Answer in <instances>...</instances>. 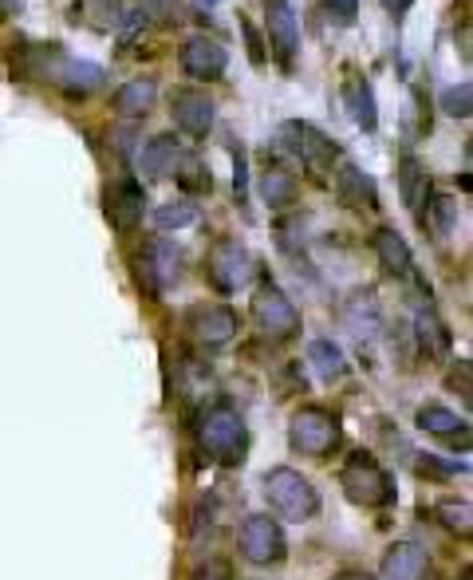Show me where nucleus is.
Wrapping results in <instances>:
<instances>
[{
	"instance_id": "1",
	"label": "nucleus",
	"mask_w": 473,
	"mask_h": 580,
	"mask_svg": "<svg viewBox=\"0 0 473 580\" xmlns=\"http://www.w3.org/2000/svg\"><path fill=\"white\" fill-rule=\"evenodd\" d=\"M197 443L206 450L214 462L221 467H237V462H245V450H248V426L241 419V411H233L229 403H217L202 414V423H197Z\"/></svg>"
},
{
	"instance_id": "2",
	"label": "nucleus",
	"mask_w": 473,
	"mask_h": 580,
	"mask_svg": "<svg viewBox=\"0 0 473 580\" xmlns=\"http://www.w3.org/2000/svg\"><path fill=\"white\" fill-rule=\"evenodd\" d=\"M265 497H268V506L277 509L280 518H289V521H312L319 513V494L316 486H312L308 478L300 474V470L292 467H277V470H268L265 474Z\"/></svg>"
},
{
	"instance_id": "3",
	"label": "nucleus",
	"mask_w": 473,
	"mask_h": 580,
	"mask_svg": "<svg viewBox=\"0 0 473 580\" xmlns=\"http://www.w3.org/2000/svg\"><path fill=\"white\" fill-rule=\"evenodd\" d=\"M340 486H343V494H348V502H355V506H363V509H387L395 502L391 474H387L371 455H363V450L343 462Z\"/></svg>"
},
{
	"instance_id": "4",
	"label": "nucleus",
	"mask_w": 473,
	"mask_h": 580,
	"mask_svg": "<svg viewBox=\"0 0 473 580\" xmlns=\"http://www.w3.org/2000/svg\"><path fill=\"white\" fill-rule=\"evenodd\" d=\"M340 435H343L340 419L331 411H324V407H300L289 423L292 450H300V455L308 458H328L340 446Z\"/></svg>"
},
{
	"instance_id": "5",
	"label": "nucleus",
	"mask_w": 473,
	"mask_h": 580,
	"mask_svg": "<svg viewBox=\"0 0 473 580\" xmlns=\"http://www.w3.org/2000/svg\"><path fill=\"white\" fill-rule=\"evenodd\" d=\"M280 146L284 150H292V155L304 162V170H308L316 182H324L331 170V162H336V155H340V146L331 143L319 126L304 123V119H292V123L280 126Z\"/></svg>"
},
{
	"instance_id": "6",
	"label": "nucleus",
	"mask_w": 473,
	"mask_h": 580,
	"mask_svg": "<svg viewBox=\"0 0 473 580\" xmlns=\"http://www.w3.org/2000/svg\"><path fill=\"white\" fill-rule=\"evenodd\" d=\"M253 321H257L260 336L272 343L280 340H292L300 331V312L296 304L284 297V292L272 285V280H265L257 289V297H253Z\"/></svg>"
},
{
	"instance_id": "7",
	"label": "nucleus",
	"mask_w": 473,
	"mask_h": 580,
	"mask_svg": "<svg viewBox=\"0 0 473 580\" xmlns=\"http://www.w3.org/2000/svg\"><path fill=\"white\" fill-rule=\"evenodd\" d=\"M241 553L245 560L268 569V565H280L289 557V541H284V529L268 513H253V518L241 521Z\"/></svg>"
},
{
	"instance_id": "8",
	"label": "nucleus",
	"mask_w": 473,
	"mask_h": 580,
	"mask_svg": "<svg viewBox=\"0 0 473 580\" xmlns=\"http://www.w3.org/2000/svg\"><path fill=\"white\" fill-rule=\"evenodd\" d=\"M206 273H209V280H214L217 292H237L253 280V257H248V249L241 245V241L226 238L209 249Z\"/></svg>"
},
{
	"instance_id": "9",
	"label": "nucleus",
	"mask_w": 473,
	"mask_h": 580,
	"mask_svg": "<svg viewBox=\"0 0 473 580\" xmlns=\"http://www.w3.org/2000/svg\"><path fill=\"white\" fill-rule=\"evenodd\" d=\"M63 63H68V52H63L56 40H48V44L21 40L16 44V52H12V75H21V80L56 83L63 72Z\"/></svg>"
},
{
	"instance_id": "10",
	"label": "nucleus",
	"mask_w": 473,
	"mask_h": 580,
	"mask_svg": "<svg viewBox=\"0 0 473 580\" xmlns=\"http://www.w3.org/2000/svg\"><path fill=\"white\" fill-rule=\"evenodd\" d=\"M170 114H174V123L190 138H206L217 123V104L206 92H197V87H178L170 95Z\"/></svg>"
},
{
	"instance_id": "11",
	"label": "nucleus",
	"mask_w": 473,
	"mask_h": 580,
	"mask_svg": "<svg viewBox=\"0 0 473 580\" xmlns=\"http://www.w3.org/2000/svg\"><path fill=\"white\" fill-rule=\"evenodd\" d=\"M265 24H268V44L277 52L280 68H292L300 52V24L292 12V0H265Z\"/></svg>"
},
{
	"instance_id": "12",
	"label": "nucleus",
	"mask_w": 473,
	"mask_h": 580,
	"mask_svg": "<svg viewBox=\"0 0 473 580\" xmlns=\"http://www.w3.org/2000/svg\"><path fill=\"white\" fill-rule=\"evenodd\" d=\"M229 68V52L226 44H217L214 36H190L182 44V72L190 80H202V83H214L221 80Z\"/></svg>"
},
{
	"instance_id": "13",
	"label": "nucleus",
	"mask_w": 473,
	"mask_h": 580,
	"mask_svg": "<svg viewBox=\"0 0 473 580\" xmlns=\"http://www.w3.org/2000/svg\"><path fill=\"white\" fill-rule=\"evenodd\" d=\"M143 214H146V194L134 178H119V182L107 186V221H111L119 233L138 229Z\"/></svg>"
},
{
	"instance_id": "14",
	"label": "nucleus",
	"mask_w": 473,
	"mask_h": 580,
	"mask_svg": "<svg viewBox=\"0 0 473 580\" xmlns=\"http://www.w3.org/2000/svg\"><path fill=\"white\" fill-rule=\"evenodd\" d=\"M190 328H194V336L202 343L221 348V343H229L237 336L241 316L229 304H197V309H190Z\"/></svg>"
},
{
	"instance_id": "15",
	"label": "nucleus",
	"mask_w": 473,
	"mask_h": 580,
	"mask_svg": "<svg viewBox=\"0 0 473 580\" xmlns=\"http://www.w3.org/2000/svg\"><path fill=\"white\" fill-rule=\"evenodd\" d=\"M336 197L351 209H375L379 206V186L367 170H360L355 162H343L336 170Z\"/></svg>"
},
{
	"instance_id": "16",
	"label": "nucleus",
	"mask_w": 473,
	"mask_h": 580,
	"mask_svg": "<svg viewBox=\"0 0 473 580\" xmlns=\"http://www.w3.org/2000/svg\"><path fill=\"white\" fill-rule=\"evenodd\" d=\"M375 253H379V265L391 273L395 280L414 277V253H411V245H407V238H402L399 229H391V226L375 229Z\"/></svg>"
},
{
	"instance_id": "17",
	"label": "nucleus",
	"mask_w": 473,
	"mask_h": 580,
	"mask_svg": "<svg viewBox=\"0 0 473 580\" xmlns=\"http://www.w3.org/2000/svg\"><path fill=\"white\" fill-rule=\"evenodd\" d=\"M426 572H430V560L414 541H399L383 557V580H426Z\"/></svg>"
},
{
	"instance_id": "18",
	"label": "nucleus",
	"mask_w": 473,
	"mask_h": 580,
	"mask_svg": "<svg viewBox=\"0 0 473 580\" xmlns=\"http://www.w3.org/2000/svg\"><path fill=\"white\" fill-rule=\"evenodd\" d=\"M182 158H185V150H182V143H178L174 135H155L150 143L143 146L138 162H143L146 178H170V174H178Z\"/></svg>"
},
{
	"instance_id": "19",
	"label": "nucleus",
	"mask_w": 473,
	"mask_h": 580,
	"mask_svg": "<svg viewBox=\"0 0 473 580\" xmlns=\"http://www.w3.org/2000/svg\"><path fill=\"white\" fill-rule=\"evenodd\" d=\"M138 277H143L146 289L158 297V292L178 277V253L166 245V241H150V245H146V257L138 261Z\"/></svg>"
},
{
	"instance_id": "20",
	"label": "nucleus",
	"mask_w": 473,
	"mask_h": 580,
	"mask_svg": "<svg viewBox=\"0 0 473 580\" xmlns=\"http://www.w3.org/2000/svg\"><path fill=\"white\" fill-rule=\"evenodd\" d=\"M155 104H158L155 75H138V80L123 83V87L114 92V114H123V119H143V114H150Z\"/></svg>"
},
{
	"instance_id": "21",
	"label": "nucleus",
	"mask_w": 473,
	"mask_h": 580,
	"mask_svg": "<svg viewBox=\"0 0 473 580\" xmlns=\"http://www.w3.org/2000/svg\"><path fill=\"white\" fill-rule=\"evenodd\" d=\"M399 194H402V202H407V209L422 218V209L430 202V174H426V166L414 155H407L399 162Z\"/></svg>"
},
{
	"instance_id": "22",
	"label": "nucleus",
	"mask_w": 473,
	"mask_h": 580,
	"mask_svg": "<svg viewBox=\"0 0 473 580\" xmlns=\"http://www.w3.org/2000/svg\"><path fill=\"white\" fill-rule=\"evenodd\" d=\"M56 83H60L72 99H83V95H92L104 87V68L92 60H72V56H68V63H63V72Z\"/></svg>"
},
{
	"instance_id": "23",
	"label": "nucleus",
	"mask_w": 473,
	"mask_h": 580,
	"mask_svg": "<svg viewBox=\"0 0 473 580\" xmlns=\"http://www.w3.org/2000/svg\"><path fill=\"white\" fill-rule=\"evenodd\" d=\"M414 336H419V348L426 355H450V348H453L450 328H446L442 316L434 309H422L419 316H414Z\"/></svg>"
},
{
	"instance_id": "24",
	"label": "nucleus",
	"mask_w": 473,
	"mask_h": 580,
	"mask_svg": "<svg viewBox=\"0 0 473 580\" xmlns=\"http://www.w3.org/2000/svg\"><path fill=\"white\" fill-rule=\"evenodd\" d=\"M343 99H348V107H351V119H355L363 131H375V126H379V111H375V87H371V80H363V75L348 80V83H343Z\"/></svg>"
},
{
	"instance_id": "25",
	"label": "nucleus",
	"mask_w": 473,
	"mask_h": 580,
	"mask_svg": "<svg viewBox=\"0 0 473 580\" xmlns=\"http://www.w3.org/2000/svg\"><path fill=\"white\" fill-rule=\"evenodd\" d=\"M75 21L92 24L95 32H111L126 21L123 0H75Z\"/></svg>"
},
{
	"instance_id": "26",
	"label": "nucleus",
	"mask_w": 473,
	"mask_h": 580,
	"mask_svg": "<svg viewBox=\"0 0 473 580\" xmlns=\"http://www.w3.org/2000/svg\"><path fill=\"white\" fill-rule=\"evenodd\" d=\"M308 363H312V372H316V379H324V384H336V379H343V375H348L343 348H340V343H331V340H312Z\"/></svg>"
},
{
	"instance_id": "27",
	"label": "nucleus",
	"mask_w": 473,
	"mask_h": 580,
	"mask_svg": "<svg viewBox=\"0 0 473 580\" xmlns=\"http://www.w3.org/2000/svg\"><path fill=\"white\" fill-rule=\"evenodd\" d=\"M260 197H265L272 209H284L296 202V178L284 170V166H265L260 170Z\"/></svg>"
},
{
	"instance_id": "28",
	"label": "nucleus",
	"mask_w": 473,
	"mask_h": 580,
	"mask_svg": "<svg viewBox=\"0 0 473 580\" xmlns=\"http://www.w3.org/2000/svg\"><path fill=\"white\" fill-rule=\"evenodd\" d=\"M419 426L426 435H438V438H453V435H465V419H458V411L450 407H438V403H426L419 411Z\"/></svg>"
},
{
	"instance_id": "29",
	"label": "nucleus",
	"mask_w": 473,
	"mask_h": 580,
	"mask_svg": "<svg viewBox=\"0 0 473 580\" xmlns=\"http://www.w3.org/2000/svg\"><path fill=\"white\" fill-rule=\"evenodd\" d=\"M343 316H348L351 331L355 336H371V331L379 328V304H375V292H355L348 301V309H343Z\"/></svg>"
},
{
	"instance_id": "30",
	"label": "nucleus",
	"mask_w": 473,
	"mask_h": 580,
	"mask_svg": "<svg viewBox=\"0 0 473 580\" xmlns=\"http://www.w3.org/2000/svg\"><path fill=\"white\" fill-rule=\"evenodd\" d=\"M473 509L465 497H442L438 502V521H442L450 533H462V537H470V529H473V518H470Z\"/></svg>"
},
{
	"instance_id": "31",
	"label": "nucleus",
	"mask_w": 473,
	"mask_h": 580,
	"mask_svg": "<svg viewBox=\"0 0 473 580\" xmlns=\"http://www.w3.org/2000/svg\"><path fill=\"white\" fill-rule=\"evenodd\" d=\"M194 221H197L194 202H170V206L155 209V226L162 229V233H178V229L194 226Z\"/></svg>"
},
{
	"instance_id": "32",
	"label": "nucleus",
	"mask_w": 473,
	"mask_h": 580,
	"mask_svg": "<svg viewBox=\"0 0 473 580\" xmlns=\"http://www.w3.org/2000/svg\"><path fill=\"white\" fill-rule=\"evenodd\" d=\"M174 178H178V186L190 190V194H209V190H214V178H209V170L197 162V158H190V155L182 158V166H178Z\"/></svg>"
},
{
	"instance_id": "33",
	"label": "nucleus",
	"mask_w": 473,
	"mask_h": 580,
	"mask_svg": "<svg viewBox=\"0 0 473 580\" xmlns=\"http://www.w3.org/2000/svg\"><path fill=\"white\" fill-rule=\"evenodd\" d=\"M438 104H442V111L450 114V119H470V111H473V83L465 80V83H453V87H446Z\"/></svg>"
},
{
	"instance_id": "34",
	"label": "nucleus",
	"mask_w": 473,
	"mask_h": 580,
	"mask_svg": "<svg viewBox=\"0 0 473 580\" xmlns=\"http://www.w3.org/2000/svg\"><path fill=\"white\" fill-rule=\"evenodd\" d=\"M426 209L434 214L438 238H446V233L453 229V218H458V202H453V197H434V202H426Z\"/></svg>"
},
{
	"instance_id": "35",
	"label": "nucleus",
	"mask_w": 473,
	"mask_h": 580,
	"mask_svg": "<svg viewBox=\"0 0 473 580\" xmlns=\"http://www.w3.org/2000/svg\"><path fill=\"white\" fill-rule=\"evenodd\" d=\"M233 162H237V170H233L237 202L245 206V197H248V166H245V150H241V146H233Z\"/></svg>"
},
{
	"instance_id": "36",
	"label": "nucleus",
	"mask_w": 473,
	"mask_h": 580,
	"mask_svg": "<svg viewBox=\"0 0 473 580\" xmlns=\"http://www.w3.org/2000/svg\"><path fill=\"white\" fill-rule=\"evenodd\" d=\"M241 32H245V44H248V60H253V63L260 68V63H265V40H260V32L253 28V24H248L245 16H241Z\"/></svg>"
},
{
	"instance_id": "37",
	"label": "nucleus",
	"mask_w": 473,
	"mask_h": 580,
	"mask_svg": "<svg viewBox=\"0 0 473 580\" xmlns=\"http://www.w3.org/2000/svg\"><path fill=\"white\" fill-rule=\"evenodd\" d=\"M328 12L340 24H351L355 16H360V0H328Z\"/></svg>"
},
{
	"instance_id": "38",
	"label": "nucleus",
	"mask_w": 473,
	"mask_h": 580,
	"mask_svg": "<svg viewBox=\"0 0 473 580\" xmlns=\"http://www.w3.org/2000/svg\"><path fill=\"white\" fill-rule=\"evenodd\" d=\"M24 0H0V16H12V12H21Z\"/></svg>"
},
{
	"instance_id": "39",
	"label": "nucleus",
	"mask_w": 473,
	"mask_h": 580,
	"mask_svg": "<svg viewBox=\"0 0 473 580\" xmlns=\"http://www.w3.org/2000/svg\"><path fill=\"white\" fill-rule=\"evenodd\" d=\"M336 580H375L371 572H360V569H348V572H340Z\"/></svg>"
}]
</instances>
